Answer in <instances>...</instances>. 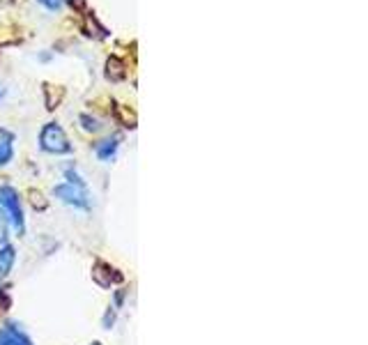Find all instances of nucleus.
Listing matches in <instances>:
<instances>
[{
    "label": "nucleus",
    "instance_id": "nucleus-1",
    "mask_svg": "<svg viewBox=\"0 0 368 345\" xmlns=\"http://www.w3.org/2000/svg\"><path fill=\"white\" fill-rule=\"evenodd\" d=\"M65 180L67 182L58 184L54 189V196L60 203L76 207V210H90V192H87V184L83 182V177L78 175L74 168H67Z\"/></svg>",
    "mask_w": 368,
    "mask_h": 345
},
{
    "label": "nucleus",
    "instance_id": "nucleus-2",
    "mask_svg": "<svg viewBox=\"0 0 368 345\" xmlns=\"http://www.w3.org/2000/svg\"><path fill=\"white\" fill-rule=\"evenodd\" d=\"M0 210L10 221V226L23 235L25 230V219H23V207H21V198L19 192L14 187H7V184H0Z\"/></svg>",
    "mask_w": 368,
    "mask_h": 345
},
{
    "label": "nucleus",
    "instance_id": "nucleus-3",
    "mask_svg": "<svg viewBox=\"0 0 368 345\" xmlns=\"http://www.w3.org/2000/svg\"><path fill=\"white\" fill-rule=\"evenodd\" d=\"M39 148L49 154H69L72 152V143H69L63 127L58 123H49V125H44L42 134H39Z\"/></svg>",
    "mask_w": 368,
    "mask_h": 345
},
{
    "label": "nucleus",
    "instance_id": "nucleus-4",
    "mask_svg": "<svg viewBox=\"0 0 368 345\" xmlns=\"http://www.w3.org/2000/svg\"><path fill=\"white\" fill-rule=\"evenodd\" d=\"M0 345H32V341L19 325L10 322V325L0 327Z\"/></svg>",
    "mask_w": 368,
    "mask_h": 345
},
{
    "label": "nucleus",
    "instance_id": "nucleus-5",
    "mask_svg": "<svg viewBox=\"0 0 368 345\" xmlns=\"http://www.w3.org/2000/svg\"><path fill=\"white\" fill-rule=\"evenodd\" d=\"M14 157V134L0 129V166H7Z\"/></svg>",
    "mask_w": 368,
    "mask_h": 345
},
{
    "label": "nucleus",
    "instance_id": "nucleus-6",
    "mask_svg": "<svg viewBox=\"0 0 368 345\" xmlns=\"http://www.w3.org/2000/svg\"><path fill=\"white\" fill-rule=\"evenodd\" d=\"M14 261H16V249L12 244L0 246V281H3L5 276L12 272Z\"/></svg>",
    "mask_w": 368,
    "mask_h": 345
},
{
    "label": "nucleus",
    "instance_id": "nucleus-7",
    "mask_svg": "<svg viewBox=\"0 0 368 345\" xmlns=\"http://www.w3.org/2000/svg\"><path fill=\"white\" fill-rule=\"evenodd\" d=\"M118 145H120V138H118V136H113V138H106V141H102V143L97 145V157H99L102 161H111L113 157H116Z\"/></svg>",
    "mask_w": 368,
    "mask_h": 345
},
{
    "label": "nucleus",
    "instance_id": "nucleus-8",
    "mask_svg": "<svg viewBox=\"0 0 368 345\" xmlns=\"http://www.w3.org/2000/svg\"><path fill=\"white\" fill-rule=\"evenodd\" d=\"M127 76L125 72V63L118 58H109V63H106V79L111 81H122Z\"/></svg>",
    "mask_w": 368,
    "mask_h": 345
},
{
    "label": "nucleus",
    "instance_id": "nucleus-9",
    "mask_svg": "<svg viewBox=\"0 0 368 345\" xmlns=\"http://www.w3.org/2000/svg\"><path fill=\"white\" fill-rule=\"evenodd\" d=\"M7 230H10V221H7L3 210H0V246L7 244Z\"/></svg>",
    "mask_w": 368,
    "mask_h": 345
},
{
    "label": "nucleus",
    "instance_id": "nucleus-10",
    "mask_svg": "<svg viewBox=\"0 0 368 345\" xmlns=\"http://www.w3.org/2000/svg\"><path fill=\"white\" fill-rule=\"evenodd\" d=\"M37 3L47 7L49 12H60L65 7V0H37Z\"/></svg>",
    "mask_w": 368,
    "mask_h": 345
},
{
    "label": "nucleus",
    "instance_id": "nucleus-11",
    "mask_svg": "<svg viewBox=\"0 0 368 345\" xmlns=\"http://www.w3.org/2000/svg\"><path fill=\"white\" fill-rule=\"evenodd\" d=\"M81 123H83V127L87 129V132H99V129H102L99 120H94L90 115H81Z\"/></svg>",
    "mask_w": 368,
    "mask_h": 345
},
{
    "label": "nucleus",
    "instance_id": "nucleus-12",
    "mask_svg": "<svg viewBox=\"0 0 368 345\" xmlns=\"http://www.w3.org/2000/svg\"><path fill=\"white\" fill-rule=\"evenodd\" d=\"M113 322H116V308L111 306V308L106 310V315H104V327H106V330H111Z\"/></svg>",
    "mask_w": 368,
    "mask_h": 345
},
{
    "label": "nucleus",
    "instance_id": "nucleus-13",
    "mask_svg": "<svg viewBox=\"0 0 368 345\" xmlns=\"http://www.w3.org/2000/svg\"><path fill=\"white\" fill-rule=\"evenodd\" d=\"M3 94H5V90H3V88H0V97H3Z\"/></svg>",
    "mask_w": 368,
    "mask_h": 345
},
{
    "label": "nucleus",
    "instance_id": "nucleus-14",
    "mask_svg": "<svg viewBox=\"0 0 368 345\" xmlns=\"http://www.w3.org/2000/svg\"><path fill=\"white\" fill-rule=\"evenodd\" d=\"M90 345H102V343H90Z\"/></svg>",
    "mask_w": 368,
    "mask_h": 345
}]
</instances>
